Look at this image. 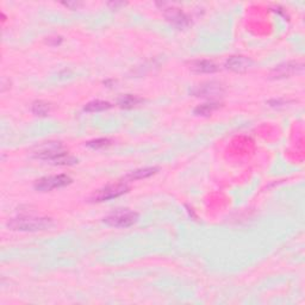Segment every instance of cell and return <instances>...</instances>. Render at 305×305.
Here are the masks:
<instances>
[{"label": "cell", "instance_id": "cell-15", "mask_svg": "<svg viewBox=\"0 0 305 305\" xmlns=\"http://www.w3.org/2000/svg\"><path fill=\"white\" fill-rule=\"evenodd\" d=\"M218 107V104L216 103H210V104H203V105H199L198 107L195 109V113L197 116H209L214 112Z\"/></svg>", "mask_w": 305, "mask_h": 305}, {"label": "cell", "instance_id": "cell-7", "mask_svg": "<svg viewBox=\"0 0 305 305\" xmlns=\"http://www.w3.org/2000/svg\"><path fill=\"white\" fill-rule=\"evenodd\" d=\"M193 95H196L197 97H205V98H215V97L223 95V88H222L221 85L209 82V84L198 86L193 91Z\"/></svg>", "mask_w": 305, "mask_h": 305}, {"label": "cell", "instance_id": "cell-6", "mask_svg": "<svg viewBox=\"0 0 305 305\" xmlns=\"http://www.w3.org/2000/svg\"><path fill=\"white\" fill-rule=\"evenodd\" d=\"M253 61L245 56H231L225 62V67L236 73L247 72L252 67Z\"/></svg>", "mask_w": 305, "mask_h": 305}, {"label": "cell", "instance_id": "cell-12", "mask_svg": "<svg viewBox=\"0 0 305 305\" xmlns=\"http://www.w3.org/2000/svg\"><path fill=\"white\" fill-rule=\"evenodd\" d=\"M111 107V104L109 102H104V100H93L89 102L87 105L85 106V111L87 112H99V111L107 110Z\"/></svg>", "mask_w": 305, "mask_h": 305}, {"label": "cell", "instance_id": "cell-13", "mask_svg": "<svg viewBox=\"0 0 305 305\" xmlns=\"http://www.w3.org/2000/svg\"><path fill=\"white\" fill-rule=\"evenodd\" d=\"M142 102L141 98H138L136 96H123L122 98L118 100V104L120 105V107H124V109H131V107H134L135 105H137V104H140Z\"/></svg>", "mask_w": 305, "mask_h": 305}, {"label": "cell", "instance_id": "cell-3", "mask_svg": "<svg viewBox=\"0 0 305 305\" xmlns=\"http://www.w3.org/2000/svg\"><path fill=\"white\" fill-rule=\"evenodd\" d=\"M138 215L133 211H116L104 218V222L110 227L114 228H128L137 222Z\"/></svg>", "mask_w": 305, "mask_h": 305}, {"label": "cell", "instance_id": "cell-16", "mask_svg": "<svg viewBox=\"0 0 305 305\" xmlns=\"http://www.w3.org/2000/svg\"><path fill=\"white\" fill-rule=\"evenodd\" d=\"M111 144V141L107 140V138H98V140L95 141H89L87 145L89 148L93 149H100V148H105L107 145Z\"/></svg>", "mask_w": 305, "mask_h": 305}, {"label": "cell", "instance_id": "cell-14", "mask_svg": "<svg viewBox=\"0 0 305 305\" xmlns=\"http://www.w3.org/2000/svg\"><path fill=\"white\" fill-rule=\"evenodd\" d=\"M50 111V105L46 102H42V100H38V102H35L33 104V112L37 116H46V114L49 113Z\"/></svg>", "mask_w": 305, "mask_h": 305}, {"label": "cell", "instance_id": "cell-9", "mask_svg": "<svg viewBox=\"0 0 305 305\" xmlns=\"http://www.w3.org/2000/svg\"><path fill=\"white\" fill-rule=\"evenodd\" d=\"M166 18L179 27H184L189 24V18L180 9H168V11L166 12Z\"/></svg>", "mask_w": 305, "mask_h": 305}, {"label": "cell", "instance_id": "cell-8", "mask_svg": "<svg viewBox=\"0 0 305 305\" xmlns=\"http://www.w3.org/2000/svg\"><path fill=\"white\" fill-rule=\"evenodd\" d=\"M303 71V65L297 64V62H287V64L280 65L278 67L274 68L273 71V76L274 78H285V76H290L294 74V73H299Z\"/></svg>", "mask_w": 305, "mask_h": 305}, {"label": "cell", "instance_id": "cell-4", "mask_svg": "<svg viewBox=\"0 0 305 305\" xmlns=\"http://www.w3.org/2000/svg\"><path fill=\"white\" fill-rule=\"evenodd\" d=\"M71 182V176L65 174L44 176V178L37 180L36 184H35V189L37 191H41V192H48V191L67 186Z\"/></svg>", "mask_w": 305, "mask_h": 305}, {"label": "cell", "instance_id": "cell-5", "mask_svg": "<svg viewBox=\"0 0 305 305\" xmlns=\"http://www.w3.org/2000/svg\"><path fill=\"white\" fill-rule=\"evenodd\" d=\"M128 191V186L124 184H117V185H109L104 189L97 191L95 195L92 196L93 202H105L117 197L124 195Z\"/></svg>", "mask_w": 305, "mask_h": 305}, {"label": "cell", "instance_id": "cell-2", "mask_svg": "<svg viewBox=\"0 0 305 305\" xmlns=\"http://www.w3.org/2000/svg\"><path fill=\"white\" fill-rule=\"evenodd\" d=\"M53 225L50 218L47 217H34V216H20L12 218L9 222L8 227L17 231H42Z\"/></svg>", "mask_w": 305, "mask_h": 305}, {"label": "cell", "instance_id": "cell-11", "mask_svg": "<svg viewBox=\"0 0 305 305\" xmlns=\"http://www.w3.org/2000/svg\"><path fill=\"white\" fill-rule=\"evenodd\" d=\"M158 172L157 167H147V168H141L137 169V171L131 172L130 174H128L126 176L127 180H130V181H134V180H138V179H143V178H148L152 174Z\"/></svg>", "mask_w": 305, "mask_h": 305}, {"label": "cell", "instance_id": "cell-1", "mask_svg": "<svg viewBox=\"0 0 305 305\" xmlns=\"http://www.w3.org/2000/svg\"><path fill=\"white\" fill-rule=\"evenodd\" d=\"M34 155L35 158L50 161L55 165H73L76 162L75 158L69 157L66 152L64 145L60 142H46L38 145Z\"/></svg>", "mask_w": 305, "mask_h": 305}, {"label": "cell", "instance_id": "cell-10", "mask_svg": "<svg viewBox=\"0 0 305 305\" xmlns=\"http://www.w3.org/2000/svg\"><path fill=\"white\" fill-rule=\"evenodd\" d=\"M192 71L196 73H214L217 71V66L214 62L207 61V60H198L195 61L191 66Z\"/></svg>", "mask_w": 305, "mask_h": 305}]
</instances>
